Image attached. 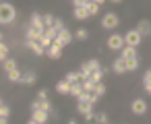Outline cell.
Here are the masks:
<instances>
[{
    "label": "cell",
    "instance_id": "cell-10",
    "mask_svg": "<svg viewBox=\"0 0 151 124\" xmlns=\"http://www.w3.org/2000/svg\"><path fill=\"white\" fill-rule=\"evenodd\" d=\"M31 118L37 122V124H46L48 118H50V112H44V110H33L31 112Z\"/></svg>",
    "mask_w": 151,
    "mask_h": 124
},
{
    "label": "cell",
    "instance_id": "cell-46",
    "mask_svg": "<svg viewBox=\"0 0 151 124\" xmlns=\"http://www.w3.org/2000/svg\"><path fill=\"white\" fill-rule=\"evenodd\" d=\"M0 42H2V33H0Z\"/></svg>",
    "mask_w": 151,
    "mask_h": 124
},
{
    "label": "cell",
    "instance_id": "cell-14",
    "mask_svg": "<svg viewBox=\"0 0 151 124\" xmlns=\"http://www.w3.org/2000/svg\"><path fill=\"white\" fill-rule=\"evenodd\" d=\"M73 17H75V19H79V21H85V19H89V13H87V9H85V6H75Z\"/></svg>",
    "mask_w": 151,
    "mask_h": 124
},
{
    "label": "cell",
    "instance_id": "cell-40",
    "mask_svg": "<svg viewBox=\"0 0 151 124\" xmlns=\"http://www.w3.org/2000/svg\"><path fill=\"white\" fill-rule=\"evenodd\" d=\"M0 124H9V118H2V116H0Z\"/></svg>",
    "mask_w": 151,
    "mask_h": 124
},
{
    "label": "cell",
    "instance_id": "cell-39",
    "mask_svg": "<svg viewBox=\"0 0 151 124\" xmlns=\"http://www.w3.org/2000/svg\"><path fill=\"white\" fill-rule=\"evenodd\" d=\"M85 120H87V122L95 120V114H93V112H87V114H85Z\"/></svg>",
    "mask_w": 151,
    "mask_h": 124
},
{
    "label": "cell",
    "instance_id": "cell-24",
    "mask_svg": "<svg viewBox=\"0 0 151 124\" xmlns=\"http://www.w3.org/2000/svg\"><path fill=\"white\" fill-rule=\"evenodd\" d=\"M6 75H9V81H13V83H17V81H21V75H23V72H21L19 68H15V70H11V72H6Z\"/></svg>",
    "mask_w": 151,
    "mask_h": 124
},
{
    "label": "cell",
    "instance_id": "cell-11",
    "mask_svg": "<svg viewBox=\"0 0 151 124\" xmlns=\"http://www.w3.org/2000/svg\"><path fill=\"white\" fill-rule=\"evenodd\" d=\"M112 70L118 72V75H124V72H126V60H124V58H116V60L112 62Z\"/></svg>",
    "mask_w": 151,
    "mask_h": 124
},
{
    "label": "cell",
    "instance_id": "cell-35",
    "mask_svg": "<svg viewBox=\"0 0 151 124\" xmlns=\"http://www.w3.org/2000/svg\"><path fill=\"white\" fill-rule=\"evenodd\" d=\"M149 83H151V70H147L143 75V85H149Z\"/></svg>",
    "mask_w": 151,
    "mask_h": 124
},
{
    "label": "cell",
    "instance_id": "cell-31",
    "mask_svg": "<svg viewBox=\"0 0 151 124\" xmlns=\"http://www.w3.org/2000/svg\"><path fill=\"white\" fill-rule=\"evenodd\" d=\"M101 77H104V70H95V72H91V81H95V83H101Z\"/></svg>",
    "mask_w": 151,
    "mask_h": 124
},
{
    "label": "cell",
    "instance_id": "cell-30",
    "mask_svg": "<svg viewBox=\"0 0 151 124\" xmlns=\"http://www.w3.org/2000/svg\"><path fill=\"white\" fill-rule=\"evenodd\" d=\"M93 93H95L97 97H101V95L106 93V85H104V83H97V85H95V89H93Z\"/></svg>",
    "mask_w": 151,
    "mask_h": 124
},
{
    "label": "cell",
    "instance_id": "cell-26",
    "mask_svg": "<svg viewBox=\"0 0 151 124\" xmlns=\"http://www.w3.org/2000/svg\"><path fill=\"white\" fill-rule=\"evenodd\" d=\"M73 37H77V39H81V42H85V39L89 37V31H87V29H77V33H75Z\"/></svg>",
    "mask_w": 151,
    "mask_h": 124
},
{
    "label": "cell",
    "instance_id": "cell-16",
    "mask_svg": "<svg viewBox=\"0 0 151 124\" xmlns=\"http://www.w3.org/2000/svg\"><path fill=\"white\" fill-rule=\"evenodd\" d=\"M77 112H81V114L85 116L87 112H93V103L87 101V99H85V101H77Z\"/></svg>",
    "mask_w": 151,
    "mask_h": 124
},
{
    "label": "cell",
    "instance_id": "cell-34",
    "mask_svg": "<svg viewBox=\"0 0 151 124\" xmlns=\"http://www.w3.org/2000/svg\"><path fill=\"white\" fill-rule=\"evenodd\" d=\"M52 27H54V29H56V31H62V29H64V23H62V21H60V19H56V21H54V25H52Z\"/></svg>",
    "mask_w": 151,
    "mask_h": 124
},
{
    "label": "cell",
    "instance_id": "cell-18",
    "mask_svg": "<svg viewBox=\"0 0 151 124\" xmlns=\"http://www.w3.org/2000/svg\"><path fill=\"white\" fill-rule=\"evenodd\" d=\"M56 91L62 93V95H68V93H70V83H68V81H60V83L56 85Z\"/></svg>",
    "mask_w": 151,
    "mask_h": 124
},
{
    "label": "cell",
    "instance_id": "cell-2",
    "mask_svg": "<svg viewBox=\"0 0 151 124\" xmlns=\"http://www.w3.org/2000/svg\"><path fill=\"white\" fill-rule=\"evenodd\" d=\"M141 39H143V35H141L137 29H130V31H126V35H124V46L137 48V46L141 44Z\"/></svg>",
    "mask_w": 151,
    "mask_h": 124
},
{
    "label": "cell",
    "instance_id": "cell-1",
    "mask_svg": "<svg viewBox=\"0 0 151 124\" xmlns=\"http://www.w3.org/2000/svg\"><path fill=\"white\" fill-rule=\"evenodd\" d=\"M17 17V11L11 2H0V25H9Z\"/></svg>",
    "mask_w": 151,
    "mask_h": 124
},
{
    "label": "cell",
    "instance_id": "cell-47",
    "mask_svg": "<svg viewBox=\"0 0 151 124\" xmlns=\"http://www.w3.org/2000/svg\"><path fill=\"white\" fill-rule=\"evenodd\" d=\"M0 105H2V101H0Z\"/></svg>",
    "mask_w": 151,
    "mask_h": 124
},
{
    "label": "cell",
    "instance_id": "cell-38",
    "mask_svg": "<svg viewBox=\"0 0 151 124\" xmlns=\"http://www.w3.org/2000/svg\"><path fill=\"white\" fill-rule=\"evenodd\" d=\"M95 120H97V122H101V124H106V120H108V118H106V114H97V116H95Z\"/></svg>",
    "mask_w": 151,
    "mask_h": 124
},
{
    "label": "cell",
    "instance_id": "cell-36",
    "mask_svg": "<svg viewBox=\"0 0 151 124\" xmlns=\"http://www.w3.org/2000/svg\"><path fill=\"white\" fill-rule=\"evenodd\" d=\"M97 99H99V97H97V95H95V93H89V97H87V101H91V103H93V105H95V103H97Z\"/></svg>",
    "mask_w": 151,
    "mask_h": 124
},
{
    "label": "cell",
    "instance_id": "cell-29",
    "mask_svg": "<svg viewBox=\"0 0 151 124\" xmlns=\"http://www.w3.org/2000/svg\"><path fill=\"white\" fill-rule=\"evenodd\" d=\"M64 81H68L70 85H73V83H81V81H79V72H68V75L64 77Z\"/></svg>",
    "mask_w": 151,
    "mask_h": 124
},
{
    "label": "cell",
    "instance_id": "cell-13",
    "mask_svg": "<svg viewBox=\"0 0 151 124\" xmlns=\"http://www.w3.org/2000/svg\"><path fill=\"white\" fill-rule=\"evenodd\" d=\"M27 48L33 52V54H37V56H44L46 54V50L40 46V42H33V39H27Z\"/></svg>",
    "mask_w": 151,
    "mask_h": 124
},
{
    "label": "cell",
    "instance_id": "cell-19",
    "mask_svg": "<svg viewBox=\"0 0 151 124\" xmlns=\"http://www.w3.org/2000/svg\"><path fill=\"white\" fill-rule=\"evenodd\" d=\"M21 83L33 85V83H35V72H23V75H21Z\"/></svg>",
    "mask_w": 151,
    "mask_h": 124
},
{
    "label": "cell",
    "instance_id": "cell-41",
    "mask_svg": "<svg viewBox=\"0 0 151 124\" xmlns=\"http://www.w3.org/2000/svg\"><path fill=\"white\" fill-rule=\"evenodd\" d=\"M91 2H95V4H99V6H101V4L106 2V0H91Z\"/></svg>",
    "mask_w": 151,
    "mask_h": 124
},
{
    "label": "cell",
    "instance_id": "cell-43",
    "mask_svg": "<svg viewBox=\"0 0 151 124\" xmlns=\"http://www.w3.org/2000/svg\"><path fill=\"white\" fill-rule=\"evenodd\" d=\"M68 124H77V120H75V118H70V120H68Z\"/></svg>",
    "mask_w": 151,
    "mask_h": 124
},
{
    "label": "cell",
    "instance_id": "cell-37",
    "mask_svg": "<svg viewBox=\"0 0 151 124\" xmlns=\"http://www.w3.org/2000/svg\"><path fill=\"white\" fill-rule=\"evenodd\" d=\"M46 97H48V91H46V89L37 91V99H46Z\"/></svg>",
    "mask_w": 151,
    "mask_h": 124
},
{
    "label": "cell",
    "instance_id": "cell-20",
    "mask_svg": "<svg viewBox=\"0 0 151 124\" xmlns=\"http://www.w3.org/2000/svg\"><path fill=\"white\" fill-rule=\"evenodd\" d=\"M85 9H87L89 17H93V15H97V13H99V4H95V2H87V4H85Z\"/></svg>",
    "mask_w": 151,
    "mask_h": 124
},
{
    "label": "cell",
    "instance_id": "cell-21",
    "mask_svg": "<svg viewBox=\"0 0 151 124\" xmlns=\"http://www.w3.org/2000/svg\"><path fill=\"white\" fill-rule=\"evenodd\" d=\"M2 68H4L6 72H11V70H15V68H17V62H15L13 58H6V60L2 62Z\"/></svg>",
    "mask_w": 151,
    "mask_h": 124
},
{
    "label": "cell",
    "instance_id": "cell-44",
    "mask_svg": "<svg viewBox=\"0 0 151 124\" xmlns=\"http://www.w3.org/2000/svg\"><path fill=\"white\" fill-rule=\"evenodd\" d=\"M27 124H37V122H35V120H33V118H31V120H29V122H27Z\"/></svg>",
    "mask_w": 151,
    "mask_h": 124
},
{
    "label": "cell",
    "instance_id": "cell-6",
    "mask_svg": "<svg viewBox=\"0 0 151 124\" xmlns=\"http://www.w3.org/2000/svg\"><path fill=\"white\" fill-rule=\"evenodd\" d=\"M46 56H48V58H52V60H60V56H62V46L52 44L50 48H46Z\"/></svg>",
    "mask_w": 151,
    "mask_h": 124
},
{
    "label": "cell",
    "instance_id": "cell-45",
    "mask_svg": "<svg viewBox=\"0 0 151 124\" xmlns=\"http://www.w3.org/2000/svg\"><path fill=\"white\" fill-rule=\"evenodd\" d=\"M110 2H122V0H110Z\"/></svg>",
    "mask_w": 151,
    "mask_h": 124
},
{
    "label": "cell",
    "instance_id": "cell-23",
    "mask_svg": "<svg viewBox=\"0 0 151 124\" xmlns=\"http://www.w3.org/2000/svg\"><path fill=\"white\" fill-rule=\"evenodd\" d=\"M81 93H83V83H73V85H70V93H68V95H77V97H79Z\"/></svg>",
    "mask_w": 151,
    "mask_h": 124
},
{
    "label": "cell",
    "instance_id": "cell-42",
    "mask_svg": "<svg viewBox=\"0 0 151 124\" xmlns=\"http://www.w3.org/2000/svg\"><path fill=\"white\" fill-rule=\"evenodd\" d=\"M145 89H147V93L151 95V83H149V85H145Z\"/></svg>",
    "mask_w": 151,
    "mask_h": 124
},
{
    "label": "cell",
    "instance_id": "cell-9",
    "mask_svg": "<svg viewBox=\"0 0 151 124\" xmlns=\"http://www.w3.org/2000/svg\"><path fill=\"white\" fill-rule=\"evenodd\" d=\"M31 110H44V112H52V103L48 101V97H46V99H35V101L31 103Z\"/></svg>",
    "mask_w": 151,
    "mask_h": 124
},
{
    "label": "cell",
    "instance_id": "cell-25",
    "mask_svg": "<svg viewBox=\"0 0 151 124\" xmlns=\"http://www.w3.org/2000/svg\"><path fill=\"white\" fill-rule=\"evenodd\" d=\"M95 81H91V79H87V81H83V89L87 91V93H93V89H95Z\"/></svg>",
    "mask_w": 151,
    "mask_h": 124
},
{
    "label": "cell",
    "instance_id": "cell-3",
    "mask_svg": "<svg viewBox=\"0 0 151 124\" xmlns=\"http://www.w3.org/2000/svg\"><path fill=\"white\" fill-rule=\"evenodd\" d=\"M118 23H120V19H118L116 13H106L104 19H101V27H104V29H116Z\"/></svg>",
    "mask_w": 151,
    "mask_h": 124
},
{
    "label": "cell",
    "instance_id": "cell-8",
    "mask_svg": "<svg viewBox=\"0 0 151 124\" xmlns=\"http://www.w3.org/2000/svg\"><path fill=\"white\" fill-rule=\"evenodd\" d=\"M29 27H35V29H40V31H46V25H44V19H42L40 13H33V15H31Z\"/></svg>",
    "mask_w": 151,
    "mask_h": 124
},
{
    "label": "cell",
    "instance_id": "cell-5",
    "mask_svg": "<svg viewBox=\"0 0 151 124\" xmlns=\"http://www.w3.org/2000/svg\"><path fill=\"white\" fill-rule=\"evenodd\" d=\"M73 42V33L68 31V29H62V31H58V35H56V39H54V44H58V46H68Z\"/></svg>",
    "mask_w": 151,
    "mask_h": 124
},
{
    "label": "cell",
    "instance_id": "cell-17",
    "mask_svg": "<svg viewBox=\"0 0 151 124\" xmlns=\"http://www.w3.org/2000/svg\"><path fill=\"white\" fill-rule=\"evenodd\" d=\"M137 56V52H134V48H130V46H124L122 50H120V58H124V60H130V58H134Z\"/></svg>",
    "mask_w": 151,
    "mask_h": 124
},
{
    "label": "cell",
    "instance_id": "cell-7",
    "mask_svg": "<svg viewBox=\"0 0 151 124\" xmlns=\"http://www.w3.org/2000/svg\"><path fill=\"white\" fill-rule=\"evenodd\" d=\"M130 112L137 114V116H143V114L147 112V103H145V99H134L132 105H130Z\"/></svg>",
    "mask_w": 151,
    "mask_h": 124
},
{
    "label": "cell",
    "instance_id": "cell-15",
    "mask_svg": "<svg viewBox=\"0 0 151 124\" xmlns=\"http://www.w3.org/2000/svg\"><path fill=\"white\" fill-rule=\"evenodd\" d=\"M42 35H44V31H40V29H35V27H29V25H27V39L40 42V39H42Z\"/></svg>",
    "mask_w": 151,
    "mask_h": 124
},
{
    "label": "cell",
    "instance_id": "cell-12",
    "mask_svg": "<svg viewBox=\"0 0 151 124\" xmlns=\"http://www.w3.org/2000/svg\"><path fill=\"white\" fill-rule=\"evenodd\" d=\"M137 31H139L143 37H145V35H149V33H151V23H149L147 19H141V21H139V25H137Z\"/></svg>",
    "mask_w": 151,
    "mask_h": 124
},
{
    "label": "cell",
    "instance_id": "cell-22",
    "mask_svg": "<svg viewBox=\"0 0 151 124\" xmlns=\"http://www.w3.org/2000/svg\"><path fill=\"white\" fill-rule=\"evenodd\" d=\"M139 68V58L134 56V58H130V60H126V72H130V70H137Z\"/></svg>",
    "mask_w": 151,
    "mask_h": 124
},
{
    "label": "cell",
    "instance_id": "cell-32",
    "mask_svg": "<svg viewBox=\"0 0 151 124\" xmlns=\"http://www.w3.org/2000/svg\"><path fill=\"white\" fill-rule=\"evenodd\" d=\"M42 19H44V25H46V27H52V25H54V21H56L52 15H44Z\"/></svg>",
    "mask_w": 151,
    "mask_h": 124
},
{
    "label": "cell",
    "instance_id": "cell-4",
    "mask_svg": "<svg viewBox=\"0 0 151 124\" xmlns=\"http://www.w3.org/2000/svg\"><path fill=\"white\" fill-rule=\"evenodd\" d=\"M108 48H110V50H122V48H124V35L112 33V35L108 37Z\"/></svg>",
    "mask_w": 151,
    "mask_h": 124
},
{
    "label": "cell",
    "instance_id": "cell-33",
    "mask_svg": "<svg viewBox=\"0 0 151 124\" xmlns=\"http://www.w3.org/2000/svg\"><path fill=\"white\" fill-rule=\"evenodd\" d=\"M0 116H2V118H9V116H11V108L2 103V105H0Z\"/></svg>",
    "mask_w": 151,
    "mask_h": 124
},
{
    "label": "cell",
    "instance_id": "cell-28",
    "mask_svg": "<svg viewBox=\"0 0 151 124\" xmlns=\"http://www.w3.org/2000/svg\"><path fill=\"white\" fill-rule=\"evenodd\" d=\"M44 35H46V37H50V39L54 42V39H56V35H58V31H56L54 27H46V31H44Z\"/></svg>",
    "mask_w": 151,
    "mask_h": 124
},
{
    "label": "cell",
    "instance_id": "cell-27",
    "mask_svg": "<svg viewBox=\"0 0 151 124\" xmlns=\"http://www.w3.org/2000/svg\"><path fill=\"white\" fill-rule=\"evenodd\" d=\"M6 54H9V46L0 42V62H4V60H6Z\"/></svg>",
    "mask_w": 151,
    "mask_h": 124
}]
</instances>
